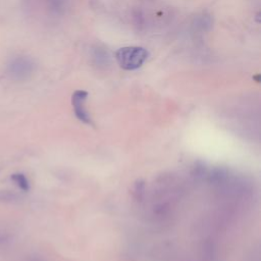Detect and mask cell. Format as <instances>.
Here are the masks:
<instances>
[{
    "instance_id": "obj_1",
    "label": "cell",
    "mask_w": 261,
    "mask_h": 261,
    "mask_svg": "<svg viewBox=\"0 0 261 261\" xmlns=\"http://www.w3.org/2000/svg\"><path fill=\"white\" fill-rule=\"evenodd\" d=\"M149 57V52L140 46L122 47L116 52V59L119 66L128 71L141 68Z\"/></svg>"
},
{
    "instance_id": "obj_4",
    "label": "cell",
    "mask_w": 261,
    "mask_h": 261,
    "mask_svg": "<svg viewBox=\"0 0 261 261\" xmlns=\"http://www.w3.org/2000/svg\"><path fill=\"white\" fill-rule=\"evenodd\" d=\"M91 58L93 63L98 67H106L109 65L110 57L104 48L95 47L91 51Z\"/></svg>"
},
{
    "instance_id": "obj_6",
    "label": "cell",
    "mask_w": 261,
    "mask_h": 261,
    "mask_svg": "<svg viewBox=\"0 0 261 261\" xmlns=\"http://www.w3.org/2000/svg\"><path fill=\"white\" fill-rule=\"evenodd\" d=\"M10 179L22 191H24V192L30 191V188H31L30 182H29L28 178L24 175V173H21V172L14 173V175H11Z\"/></svg>"
},
{
    "instance_id": "obj_2",
    "label": "cell",
    "mask_w": 261,
    "mask_h": 261,
    "mask_svg": "<svg viewBox=\"0 0 261 261\" xmlns=\"http://www.w3.org/2000/svg\"><path fill=\"white\" fill-rule=\"evenodd\" d=\"M36 64L28 56H19L12 59L7 68V73L14 81L24 82L29 80L35 72Z\"/></svg>"
},
{
    "instance_id": "obj_3",
    "label": "cell",
    "mask_w": 261,
    "mask_h": 261,
    "mask_svg": "<svg viewBox=\"0 0 261 261\" xmlns=\"http://www.w3.org/2000/svg\"><path fill=\"white\" fill-rule=\"evenodd\" d=\"M87 97H88V92H86L84 90H77L72 94L71 103H72L74 114H76L77 118L81 121L86 123V125H91L92 123L91 118L85 107V102L87 100Z\"/></svg>"
},
{
    "instance_id": "obj_7",
    "label": "cell",
    "mask_w": 261,
    "mask_h": 261,
    "mask_svg": "<svg viewBox=\"0 0 261 261\" xmlns=\"http://www.w3.org/2000/svg\"><path fill=\"white\" fill-rule=\"evenodd\" d=\"M18 198L19 196L11 191L7 190L0 191V202H14Z\"/></svg>"
},
{
    "instance_id": "obj_5",
    "label": "cell",
    "mask_w": 261,
    "mask_h": 261,
    "mask_svg": "<svg viewBox=\"0 0 261 261\" xmlns=\"http://www.w3.org/2000/svg\"><path fill=\"white\" fill-rule=\"evenodd\" d=\"M193 26L195 30L201 31V32H206L208 31L211 27H213V20L211 17L207 14H201L195 18Z\"/></svg>"
}]
</instances>
